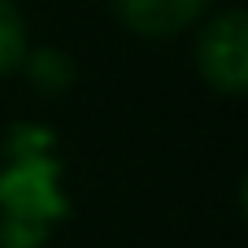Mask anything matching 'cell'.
<instances>
[{"instance_id": "obj_1", "label": "cell", "mask_w": 248, "mask_h": 248, "mask_svg": "<svg viewBox=\"0 0 248 248\" xmlns=\"http://www.w3.org/2000/svg\"><path fill=\"white\" fill-rule=\"evenodd\" d=\"M44 131H13V166L0 174V248H35L44 231L65 214V196L57 187V161L39 148Z\"/></svg>"}, {"instance_id": "obj_2", "label": "cell", "mask_w": 248, "mask_h": 248, "mask_svg": "<svg viewBox=\"0 0 248 248\" xmlns=\"http://www.w3.org/2000/svg\"><path fill=\"white\" fill-rule=\"evenodd\" d=\"M196 65L214 92H222V96H244L248 92V13L244 9L218 13L201 31Z\"/></svg>"}, {"instance_id": "obj_3", "label": "cell", "mask_w": 248, "mask_h": 248, "mask_svg": "<svg viewBox=\"0 0 248 248\" xmlns=\"http://www.w3.org/2000/svg\"><path fill=\"white\" fill-rule=\"evenodd\" d=\"M205 9L209 0H113L118 22L144 39H170L192 22H201Z\"/></svg>"}, {"instance_id": "obj_4", "label": "cell", "mask_w": 248, "mask_h": 248, "mask_svg": "<svg viewBox=\"0 0 248 248\" xmlns=\"http://www.w3.org/2000/svg\"><path fill=\"white\" fill-rule=\"evenodd\" d=\"M26 57V22L13 0H0V78L13 74Z\"/></svg>"}, {"instance_id": "obj_5", "label": "cell", "mask_w": 248, "mask_h": 248, "mask_svg": "<svg viewBox=\"0 0 248 248\" xmlns=\"http://www.w3.org/2000/svg\"><path fill=\"white\" fill-rule=\"evenodd\" d=\"M22 65H26V74H31V83H35L39 92H61V87L74 78L70 61H65L61 52H52V48L26 52V57H22Z\"/></svg>"}]
</instances>
